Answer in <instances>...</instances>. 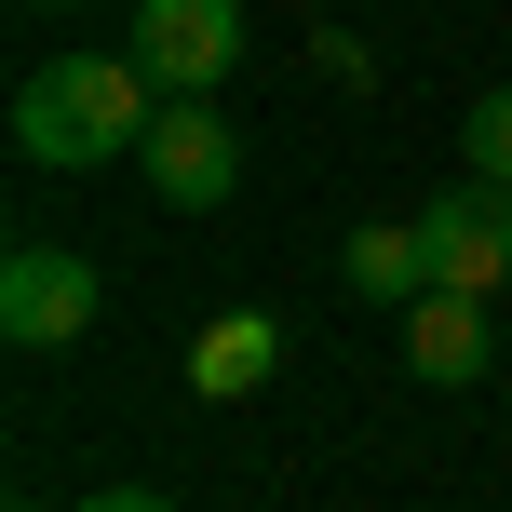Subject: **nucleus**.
I'll return each mask as SVG.
<instances>
[{
  "label": "nucleus",
  "mask_w": 512,
  "mask_h": 512,
  "mask_svg": "<svg viewBox=\"0 0 512 512\" xmlns=\"http://www.w3.org/2000/svg\"><path fill=\"white\" fill-rule=\"evenodd\" d=\"M149 122H162V81L135 54H41L14 81V149L41 176H108L149 149Z\"/></svg>",
  "instance_id": "nucleus-1"
},
{
  "label": "nucleus",
  "mask_w": 512,
  "mask_h": 512,
  "mask_svg": "<svg viewBox=\"0 0 512 512\" xmlns=\"http://www.w3.org/2000/svg\"><path fill=\"white\" fill-rule=\"evenodd\" d=\"M135 176H149L162 216H216V203L243 189V135L216 122V95H162V122H149V149H135Z\"/></svg>",
  "instance_id": "nucleus-2"
},
{
  "label": "nucleus",
  "mask_w": 512,
  "mask_h": 512,
  "mask_svg": "<svg viewBox=\"0 0 512 512\" xmlns=\"http://www.w3.org/2000/svg\"><path fill=\"white\" fill-rule=\"evenodd\" d=\"M95 310H108V283H95L81 243H41V230H27L14 256H0V337H14V351H68Z\"/></svg>",
  "instance_id": "nucleus-3"
},
{
  "label": "nucleus",
  "mask_w": 512,
  "mask_h": 512,
  "mask_svg": "<svg viewBox=\"0 0 512 512\" xmlns=\"http://www.w3.org/2000/svg\"><path fill=\"white\" fill-rule=\"evenodd\" d=\"M418 243H432V283H459V297H512V189H499V176H459L445 203H418Z\"/></svg>",
  "instance_id": "nucleus-4"
},
{
  "label": "nucleus",
  "mask_w": 512,
  "mask_h": 512,
  "mask_svg": "<svg viewBox=\"0 0 512 512\" xmlns=\"http://www.w3.org/2000/svg\"><path fill=\"white\" fill-rule=\"evenodd\" d=\"M135 68L162 95H216L243 68V0H135Z\"/></svg>",
  "instance_id": "nucleus-5"
},
{
  "label": "nucleus",
  "mask_w": 512,
  "mask_h": 512,
  "mask_svg": "<svg viewBox=\"0 0 512 512\" xmlns=\"http://www.w3.org/2000/svg\"><path fill=\"white\" fill-rule=\"evenodd\" d=\"M486 364H499V297L418 283V297H405V378H432V391H472Z\"/></svg>",
  "instance_id": "nucleus-6"
},
{
  "label": "nucleus",
  "mask_w": 512,
  "mask_h": 512,
  "mask_svg": "<svg viewBox=\"0 0 512 512\" xmlns=\"http://www.w3.org/2000/svg\"><path fill=\"white\" fill-rule=\"evenodd\" d=\"M270 364H283V324H270V310H216V324L189 337V391H203V405H243Z\"/></svg>",
  "instance_id": "nucleus-7"
},
{
  "label": "nucleus",
  "mask_w": 512,
  "mask_h": 512,
  "mask_svg": "<svg viewBox=\"0 0 512 512\" xmlns=\"http://www.w3.org/2000/svg\"><path fill=\"white\" fill-rule=\"evenodd\" d=\"M337 283H351L364 310H405L418 283H432V243H418V216H405V230H391V216H378V230H351V243H337Z\"/></svg>",
  "instance_id": "nucleus-8"
},
{
  "label": "nucleus",
  "mask_w": 512,
  "mask_h": 512,
  "mask_svg": "<svg viewBox=\"0 0 512 512\" xmlns=\"http://www.w3.org/2000/svg\"><path fill=\"white\" fill-rule=\"evenodd\" d=\"M459 162L512 189V81H499V95H472V122H459Z\"/></svg>",
  "instance_id": "nucleus-9"
},
{
  "label": "nucleus",
  "mask_w": 512,
  "mask_h": 512,
  "mask_svg": "<svg viewBox=\"0 0 512 512\" xmlns=\"http://www.w3.org/2000/svg\"><path fill=\"white\" fill-rule=\"evenodd\" d=\"M27 14H81V0H27Z\"/></svg>",
  "instance_id": "nucleus-10"
},
{
  "label": "nucleus",
  "mask_w": 512,
  "mask_h": 512,
  "mask_svg": "<svg viewBox=\"0 0 512 512\" xmlns=\"http://www.w3.org/2000/svg\"><path fill=\"white\" fill-rule=\"evenodd\" d=\"M14 512H41V499H14Z\"/></svg>",
  "instance_id": "nucleus-11"
}]
</instances>
